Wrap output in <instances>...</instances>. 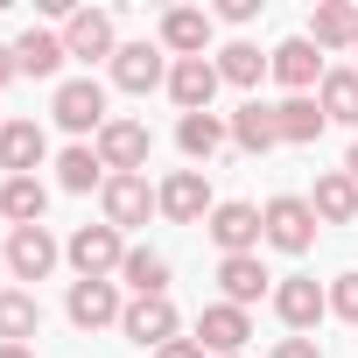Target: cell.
<instances>
[{
	"mask_svg": "<svg viewBox=\"0 0 358 358\" xmlns=\"http://www.w3.org/2000/svg\"><path fill=\"white\" fill-rule=\"evenodd\" d=\"M64 260L78 267V281H113L120 260H127V239H120L113 225H78L71 246H64Z\"/></svg>",
	"mask_w": 358,
	"mask_h": 358,
	"instance_id": "obj_1",
	"label": "cell"
},
{
	"mask_svg": "<svg viewBox=\"0 0 358 358\" xmlns=\"http://www.w3.org/2000/svg\"><path fill=\"white\" fill-rule=\"evenodd\" d=\"M50 113H57V127H71V134H99L113 113H106V85L99 78H64L57 85V99H50Z\"/></svg>",
	"mask_w": 358,
	"mask_h": 358,
	"instance_id": "obj_2",
	"label": "cell"
},
{
	"mask_svg": "<svg viewBox=\"0 0 358 358\" xmlns=\"http://www.w3.org/2000/svg\"><path fill=\"white\" fill-rule=\"evenodd\" d=\"M148 148H155V134H148L141 120H106V127H99V162H106V176H141V169H148Z\"/></svg>",
	"mask_w": 358,
	"mask_h": 358,
	"instance_id": "obj_3",
	"label": "cell"
},
{
	"mask_svg": "<svg viewBox=\"0 0 358 358\" xmlns=\"http://www.w3.org/2000/svg\"><path fill=\"white\" fill-rule=\"evenodd\" d=\"M260 225H267V246H281V253H309L323 218L309 211V197H274V204L260 211Z\"/></svg>",
	"mask_w": 358,
	"mask_h": 358,
	"instance_id": "obj_4",
	"label": "cell"
},
{
	"mask_svg": "<svg viewBox=\"0 0 358 358\" xmlns=\"http://www.w3.org/2000/svg\"><path fill=\"white\" fill-rule=\"evenodd\" d=\"M274 309H281V323H288L295 337H309V330L330 316V288H323V281H309V274H288V281L274 288Z\"/></svg>",
	"mask_w": 358,
	"mask_h": 358,
	"instance_id": "obj_5",
	"label": "cell"
},
{
	"mask_svg": "<svg viewBox=\"0 0 358 358\" xmlns=\"http://www.w3.org/2000/svg\"><path fill=\"white\" fill-rule=\"evenodd\" d=\"M120 330H127V344L162 351V344H176V302L169 295H134L127 316H120Z\"/></svg>",
	"mask_w": 358,
	"mask_h": 358,
	"instance_id": "obj_6",
	"label": "cell"
},
{
	"mask_svg": "<svg viewBox=\"0 0 358 358\" xmlns=\"http://www.w3.org/2000/svg\"><path fill=\"white\" fill-rule=\"evenodd\" d=\"M99 204H106V225H113V232H127V225H148V211H162V197L148 190V176H106Z\"/></svg>",
	"mask_w": 358,
	"mask_h": 358,
	"instance_id": "obj_7",
	"label": "cell"
},
{
	"mask_svg": "<svg viewBox=\"0 0 358 358\" xmlns=\"http://www.w3.org/2000/svg\"><path fill=\"white\" fill-rule=\"evenodd\" d=\"M155 197H162V218H176V225H197V218L218 211V204H211V183H204V169H176Z\"/></svg>",
	"mask_w": 358,
	"mask_h": 358,
	"instance_id": "obj_8",
	"label": "cell"
},
{
	"mask_svg": "<svg viewBox=\"0 0 358 358\" xmlns=\"http://www.w3.org/2000/svg\"><path fill=\"white\" fill-rule=\"evenodd\" d=\"M57 239H50V225H15L8 232V267H15V281H50V267H57Z\"/></svg>",
	"mask_w": 358,
	"mask_h": 358,
	"instance_id": "obj_9",
	"label": "cell"
},
{
	"mask_svg": "<svg viewBox=\"0 0 358 358\" xmlns=\"http://www.w3.org/2000/svg\"><path fill=\"white\" fill-rule=\"evenodd\" d=\"M218 64L211 57H183V64H169V99L183 106V113H211V99H218Z\"/></svg>",
	"mask_w": 358,
	"mask_h": 358,
	"instance_id": "obj_10",
	"label": "cell"
},
{
	"mask_svg": "<svg viewBox=\"0 0 358 358\" xmlns=\"http://www.w3.org/2000/svg\"><path fill=\"white\" fill-rule=\"evenodd\" d=\"M64 50L85 57V64H92V57H120L113 15H106V8H71V15H64Z\"/></svg>",
	"mask_w": 358,
	"mask_h": 358,
	"instance_id": "obj_11",
	"label": "cell"
},
{
	"mask_svg": "<svg viewBox=\"0 0 358 358\" xmlns=\"http://www.w3.org/2000/svg\"><path fill=\"white\" fill-rule=\"evenodd\" d=\"M64 316H71L78 330H106V323H120V316H127V302H120V288H113V281H71Z\"/></svg>",
	"mask_w": 358,
	"mask_h": 358,
	"instance_id": "obj_12",
	"label": "cell"
},
{
	"mask_svg": "<svg viewBox=\"0 0 358 358\" xmlns=\"http://www.w3.org/2000/svg\"><path fill=\"white\" fill-rule=\"evenodd\" d=\"M281 85H288V99H302L309 85H323V50L309 43V36H288L281 50H274V64H267Z\"/></svg>",
	"mask_w": 358,
	"mask_h": 358,
	"instance_id": "obj_13",
	"label": "cell"
},
{
	"mask_svg": "<svg viewBox=\"0 0 358 358\" xmlns=\"http://www.w3.org/2000/svg\"><path fill=\"white\" fill-rule=\"evenodd\" d=\"M113 85H120V92H155V85H169L162 50H155V43H120V57H113Z\"/></svg>",
	"mask_w": 358,
	"mask_h": 358,
	"instance_id": "obj_14",
	"label": "cell"
},
{
	"mask_svg": "<svg viewBox=\"0 0 358 358\" xmlns=\"http://www.w3.org/2000/svg\"><path fill=\"white\" fill-rule=\"evenodd\" d=\"M204 232L225 246V260H232V253H253V246L267 239V225H260V211H253V204H218Z\"/></svg>",
	"mask_w": 358,
	"mask_h": 358,
	"instance_id": "obj_15",
	"label": "cell"
},
{
	"mask_svg": "<svg viewBox=\"0 0 358 358\" xmlns=\"http://www.w3.org/2000/svg\"><path fill=\"white\" fill-rule=\"evenodd\" d=\"M246 337H253V323H246V309H232V302H211V309L197 316V344L218 351V358H239Z\"/></svg>",
	"mask_w": 358,
	"mask_h": 358,
	"instance_id": "obj_16",
	"label": "cell"
},
{
	"mask_svg": "<svg viewBox=\"0 0 358 358\" xmlns=\"http://www.w3.org/2000/svg\"><path fill=\"white\" fill-rule=\"evenodd\" d=\"M43 155H50V134L36 120H8V127H0V169H8V176H36Z\"/></svg>",
	"mask_w": 358,
	"mask_h": 358,
	"instance_id": "obj_17",
	"label": "cell"
},
{
	"mask_svg": "<svg viewBox=\"0 0 358 358\" xmlns=\"http://www.w3.org/2000/svg\"><path fill=\"white\" fill-rule=\"evenodd\" d=\"M267 267H260V253H232V260H218V288H225V302L232 309H246V302H260L267 295Z\"/></svg>",
	"mask_w": 358,
	"mask_h": 358,
	"instance_id": "obj_18",
	"label": "cell"
},
{
	"mask_svg": "<svg viewBox=\"0 0 358 358\" xmlns=\"http://www.w3.org/2000/svg\"><path fill=\"white\" fill-rule=\"evenodd\" d=\"M204 43H211V15L204 8H169L162 15V50H176V64L204 57Z\"/></svg>",
	"mask_w": 358,
	"mask_h": 358,
	"instance_id": "obj_19",
	"label": "cell"
},
{
	"mask_svg": "<svg viewBox=\"0 0 358 358\" xmlns=\"http://www.w3.org/2000/svg\"><path fill=\"white\" fill-rule=\"evenodd\" d=\"M309 211H316L323 225H358V183H351L344 169L316 176V197H309Z\"/></svg>",
	"mask_w": 358,
	"mask_h": 358,
	"instance_id": "obj_20",
	"label": "cell"
},
{
	"mask_svg": "<svg viewBox=\"0 0 358 358\" xmlns=\"http://www.w3.org/2000/svg\"><path fill=\"white\" fill-rule=\"evenodd\" d=\"M309 43L316 50H358V8L351 0H323L309 15Z\"/></svg>",
	"mask_w": 358,
	"mask_h": 358,
	"instance_id": "obj_21",
	"label": "cell"
},
{
	"mask_svg": "<svg viewBox=\"0 0 358 358\" xmlns=\"http://www.w3.org/2000/svg\"><path fill=\"white\" fill-rule=\"evenodd\" d=\"M323 127H330V120H323V106H316L309 92H302V99H281V106H274V134H281L288 148H309V141H316Z\"/></svg>",
	"mask_w": 358,
	"mask_h": 358,
	"instance_id": "obj_22",
	"label": "cell"
},
{
	"mask_svg": "<svg viewBox=\"0 0 358 358\" xmlns=\"http://www.w3.org/2000/svg\"><path fill=\"white\" fill-rule=\"evenodd\" d=\"M43 330V302L29 288H0V344H29Z\"/></svg>",
	"mask_w": 358,
	"mask_h": 358,
	"instance_id": "obj_23",
	"label": "cell"
},
{
	"mask_svg": "<svg viewBox=\"0 0 358 358\" xmlns=\"http://www.w3.org/2000/svg\"><path fill=\"white\" fill-rule=\"evenodd\" d=\"M225 141H232V127H225L218 113H183V127H176V148H183L190 162H211Z\"/></svg>",
	"mask_w": 358,
	"mask_h": 358,
	"instance_id": "obj_24",
	"label": "cell"
},
{
	"mask_svg": "<svg viewBox=\"0 0 358 358\" xmlns=\"http://www.w3.org/2000/svg\"><path fill=\"white\" fill-rule=\"evenodd\" d=\"M64 36H50V29H29L22 43H15V64H22V78H57L64 71Z\"/></svg>",
	"mask_w": 358,
	"mask_h": 358,
	"instance_id": "obj_25",
	"label": "cell"
},
{
	"mask_svg": "<svg viewBox=\"0 0 358 358\" xmlns=\"http://www.w3.org/2000/svg\"><path fill=\"white\" fill-rule=\"evenodd\" d=\"M225 127H232V141H239L246 155H267V148L281 141V134H274V106H260V99H246V106H239Z\"/></svg>",
	"mask_w": 358,
	"mask_h": 358,
	"instance_id": "obj_26",
	"label": "cell"
},
{
	"mask_svg": "<svg viewBox=\"0 0 358 358\" xmlns=\"http://www.w3.org/2000/svg\"><path fill=\"white\" fill-rule=\"evenodd\" d=\"M120 281H127L134 295H169V260H162L155 246H127V260H120Z\"/></svg>",
	"mask_w": 358,
	"mask_h": 358,
	"instance_id": "obj_27",
	"label": "cell"
},
{
	"mask_svg": "<svg viewBox=\"0 0 358 358\" xmlns=\"http://www.w3.org/2000/svg\"><path fill=\"white\" fill-rule=\"evenodd\" d=\"M0 211H8L15 225H43V211H50V190L36 183V176H8V183H0Z\"/></svg>",
	"mask_w": 358,
	"mask_h": 358,
	"instance_id": "obj_28",
	"label": "cell"
},
{
	"mask_svg": "<svg viewBox=\"0 0 358 358\" xmlns=\"http://www.w3.org/2000/svg\"><path fill=\"white\" fill-rule=\"evenodd\" d=\"M323 120L337 127H358V71H323V92H316Z\"/></svg>",
	"mask_w": 358,
	"mask_h": 358,
	"instance_id": "obj_29",
	"label": "cell"
},
{
	"mask_svg": "<svg viewBox=\"0 0 358 358\" xmlns=\"http://www.w3.org/2000/svg\"><path fill=\"white\" fill-rule=\"evenodd\" d=\"M57 183L78 190V197H85L92 183L106 190V162H99V148H64V155H57Z\"/></svg>",
	"mask_w": 358,
	"mask_h": 358,
	"instance_id": "obj_30",
	"label": "cell"
},
{
	"mask_svg": "<svg viewBox=\"0 0 358 358\" xmlns=\"http://www.w3.org/2000/svg\"><path fill=\"white\" fill-rule=\"evenodd\" d=\"M267 64H274V57H260L253 43H225V50H218V78H225V85H260Z\"/></svg>",
	"mask_w": 358,
	"mask_h": 358,
	"instance_id": "obj_31",
	"label": "cell"
},
{
	"mask_svg": "<svg viewBox=\"0 0 358 358\" xmlns=\"http://www.w3.org/2000/svg\"><path fill=\"white\" fill-rule=\"evenodd\" d=\"M330 309H337L344 323H358V274H337V288H330Z\"/></svg>",
	"mask_w": 358,
	"mask_h": 358,
	"instance_id": "obj_32",
	"label": "cell"
},
{
	"mask_svg": "<svg viewBox=\"0 0 358 358\" xmlns=\"http://www.w3.org/2000/svg\"><path fill=\"white\" fill-rule=\"evenodd\" d=\"M267 358H323V344H316V337H281Z\"/></svg>",
	"mask_w": 358,
	"mask_h": 358,
	"instance_id": "obj_33",
	"label": "cell"
},
{
	"mask_svg": "<svg viewBox=\"0 0 358 358\" xmlns=\"http://www.w3.org/2000/svg\"><path fill=\"white\" fill-rule=\"evenodd\" d=\"M260 0H218V22H253Z\"/></svg>",
	"mask_w": 358,
	"mask_h": 358,
	"instance_id": "obj_34",
	"label": "cell"
},
{
	"mask_svg": "<svg viewBox=\"0 0 358 358\" xmlns=\"http://www.w3.org/2000/svg\"><path fill=\"white\" fill-rule=\"evenodd\" d=\"M155 358H204V344H197V337H176V344H162Z\"/></svg>",
	"mask_w": 358,
	"mask_h": 358,
	"instance_id": "obj_35",
	"label": "cell"
},
{
	"mask_svg": "<svg viewBox=\"0 0 358 358\" xmlns=\"http://www.w3.org/2000/svg\"><path fill=\"white\" fill-rule=\"evenodd\" d=\"M22 78V64H15V43H0V85H15Z\"/></svg>",
	"mask_w": 358,
	"mask_h": 358,
	"instance_id": "obj_36",
	"label": "cell"
},
{
	"mask_svg": "<svg viewBox=\"0 0 358 358\" xmlns=\"http://www.w3.org/2000/svg\"><path fill=\"white\" fill-rule=\"evenodd\" d=\"M0 358H36V351L29 344H0Z\"/></svg>",
	"mask_w": 358,
	"mask_h": 358,
	"instance_id": "obj_37",
	"label": "cell"
},
{
	"mask_svg": "<svg viewBox=\"0 0 358 358\" xmlns=\"http://www.w3.org/2000/svg\"><path fill=\"white\" fill-rule=\"evenodd\" d=\"M344 176H351V183H358V141H351V155H344Z\"/></svg>",
	"mask_w": 358,
	"mask_h": 358,
	"instance_id": "obj_38",
	"label": "cell"
},
{
	"mask_svg": "<svg viewBox=\"0 0 358 358\" xmlns=\"http://www.w3.org/2000/svg\"><path fill=\"white\" fill-rule=\"evenodd\" d=\"M0 267H8V246H0Z\"/></svg>",
	"mask_w": 358,
	"mask_h": 358,
	"instance_id": "obj_39",
	"label": "cell"
},
{
	"mask_svg": "<svg viewBox=\"0 0 358 358\" xmlns=\"http://www.w3.org/2000/svg\"><path fill=\"white\" fill-rule=\"evenodd\" d=\"M0 127H8V120H0Z\"/></svg>",
	"mask_w": 358,
	"mask_h": 358,
	"instance_id": "obj_40",
	"label": "cell"
}]
</instances>
